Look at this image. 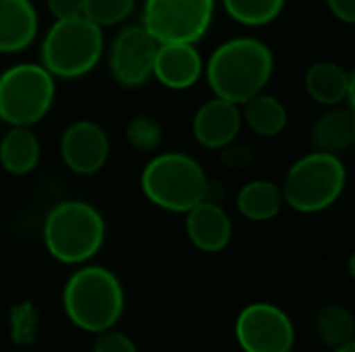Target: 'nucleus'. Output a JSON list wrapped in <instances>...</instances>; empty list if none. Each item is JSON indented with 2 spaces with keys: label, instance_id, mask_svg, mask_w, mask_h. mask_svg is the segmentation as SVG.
Here are the masks:
<instances>
[{
  "label": "nucleus",
  "instance_id": "obj_1",
  "mask_svg": "<svg viewBox=\"0 0 355 352\" xmlns=\"http://www.w3.org/2000/svg\"><path fill=\"white\" fill-rule=\"evenodd\" d=\"M204 75L214 98L241 108L258 93H264L275 75V54L262 39L231 37L210 54Z\"/></svg>",
  "mask_w": 355,
  "mask_h": 352
},
{
  "label": "nucleus",
  "instance_id": "obj_2",
  "mask_svg": "<svg viewBox=\"0 0 355 352\" xmlns=\"http://www.w3.org/2000/svg\"><path fill=\"white\" fill-rule=\"evenodd\" d=\"M67 319L87 334L114 330L125 313V288L119 276L104 266H79L62 288Z\"/></svg>",
  "mask_w": 355,
  "mask_h": 352
},
{
  "label": "nucleus",
  "instance_id": "obj_3",
  "mask_svg": "<svg viewBox=\"0 0 355 352\" xmlns=\"http://www.w3.org/2000/svg\"><path fill=\"white\" fill-rule=\"evenodd\" d=\"M44 247L64 266H85L106 241L104 216L87 201L67 199L56 203L42 228Z\"/></svg>",
  "mask_w": 355,
  "mask_h": 352
},
{
  "label": "nucleus",
  "instance_id": "obj_4",
  "mask_svg": "<svg viewBox=\"0 0 355 352\" xmlns=\"http://www.w3.org/2000/svg\"><path fill=\"white\" fill-rule=\"evenodd\" d=\"M146 199L173 214H187L210 199V180L202 164L183 151L154 156L141 172Z\"/></svg>",
  "mask_w": 355,
  "mask_h": 352
},
{
  "label": "nucleus",
  "instance_id": "obj_5",
  "mask_svg": "<svg viewBox=\"0 0 355 352\" xmlns=\"http://www.w3.org/2000/svg\"><path fill=\"white\" fill-rule=\"evenodd\" d=\"M104 33L85 17L54 21L40 46V64L56 79H81L102 60Z\"/></svg>",
  "mask_w": 355,
  "mask_h": 352
},
{
  "label": "nucleus",
  "instance_id": "obj_6",
  "mask_svg": "<svg viewBox=\"0 0 355 352\" xmlns=\"http://www.w3.org/2000/svg\"><path fill=\"white\" fill-rule=\"evenodd\" d=\"M347 187V168L339 156L310 151L285 174L281 185L285 203L300 214H318L335 205Z\"/></svg>",
  "mask_w": 355,
  "mask_h": 352
},
{
  "label": "nucleus",
  "instance_id": "obj_7",
  "mask_svg": "<svg viewBox=\"0 0 355 352\" xmlns=\"http://www.w3.org/2000/svg\"><path fill=\"white\" fill-rule=\"evenodd\" d=\"M54 77L35 62L12 64L0 73V120L8 127L31 129L52 108Z\"/></svg>",
  "mask_w": 355,
  "mask_h": 352
},
{
  "label": "nucleus",
  "instance_id": "obj_8",
  "mask_svg": "<svg viewBox=\"0 0 355 352\" xmlns=\"http://www.w3.org/2000/svg\"><path fill=\"white\" fill-rule=\"evenodd\" d=\"M216 0H144L141 27L156 44L196 46L210 29Z\"/></svg>",
  "mask_w": 355,
  "mask_h": 352
},
{
  "label": "nucleus",
  "instance_id": "obj_9",
  "mask_svg": "<svg viewBox=\"0 0 355 352\" xmlns=\"http://www.w3.org/2000/svg\"><path fill=\"white\" fill-rule=\"evenodd\" d=\"M235 340L243 352H291L295 346V326L287 311L258 301L239 311Z\"/></svg>",
  "mask_w": 355,
  "mask_h": 352
},
{
  "label": "nucleus",
  "instance_id": "obj_10",
  "mask_svg": "<svg viewBox=\"0 0 355 352\" xmlns=\"http://www.w3.org/2000/svg\"><path fill=\"white\" fill-rule=\"evenodd\" d=\"M156 39L141 27L129 25L116 33L108 50V68L121 87H141L152 79Z\"/></svg>",
  "mask_w": 355,
  "mask_h": 352
},
{
  "label": "nucleus",
  "instance_id": "obj_11",
  "mask_svg": "<svg viewBox=\"0 0 355 352\" xmlns=\"http://www.w3.org/2000/svg\"><path fill=\"white\" fill-rule=\"evenodd\" d=\"M60 156L73 174L92 176L100 172L110 158L108 133L94 120H77L69 124L60 137Z\"/></svg>",
  "mask_w": 355,
  "mask_h": 352
},
{
  "label": "nucleus",
  "instance_id": "obj_12",
  "mask_svg": "<svg viewBox=\"0 0 355 352\" xmlns=\"http://www.w3.org/2000/svg\"><path fill=\"white\" fill-rule=\"evenodd\" d=\"M152 77L166 89H189L204 77V58L191 44H158Z\"/></svg>",
  "mask_w": 355,
  "mask_h": 352
},
{
  "label": "nucleus",
  "instance_id": "obj_13",
  "mask_svg": "<svg viewBox=\"0 0 355 352\" xmlns=\"http://www.w3.org/2000/svg\"><path fill=\"white\" fill-rule=\"evenodd\" d=\"M191 127H193V137L202 147L220 151L229 143L237 141L241 133L243 127L241 108L231 102L212 98L196 110Z\"/></svg>",
  "mask_w": 355,
  "mask_h": 352
},
{
  "label": "nucleus",
  "instance_id": "obj_14",
  "mask_svg": "<svg viewBox=\"0 0 355 352\" xmlns=\"http://www.w3.org/2000/svg\"><path fill=\"white\" fill-rule=\"evenodd\" d=\"M189 243L202 253H220L233 239V222L223 205L208 199L185 214Z\"/></svg>",
  "mask_w": 355,
  "mask_h": 352
},
{
  "label": "nucleus",
  "instance_id": "obj_15",
  "mask_svg": "<svg viewBox=\"0 0 355 352\" xmlns=\"http://www.w3.org/2000/svg\"><path fill=\"white\" fill-rule=\"evenodd\" d=\"M304 85L308 95L320 106L337 108L341 104H347L349 108H354V75L333 60L314 62L306 71Z\"/></svg>",
  "mask_w": 355,
  "mask_h": 352
},
{
  "label": "nucleus",
  "instance_id": "obj_16",
  "mask_svg": "<svg viewBox=\"0 0 355 352\" xmlns=\"http://www.w3.org/2000/svg\"><path fill=\"white\" fill-rule=\"evenodd\" d=\"M40 17L31 0H0V54H17L33 44Z\"/></svg>",
  "mask_w": 355,
  "mask_h": 352
},
{
  "label": "nucleus",
  "instance_id": "obj_17",
  "mask_svg": "<svg viewBox=\"0 0 355 352\" xmlns=\"http://www.w3.org/2000/svg\"><path fill=\"white\" fill-rule=\"evenodd\" d=\"M310 141L314 151L339 156L355 143V112L349 106H337L320 114L312 129Z\"/></svg>",
  "mask_w": 355,
  "mask_h": 352
},
{
  "label": "nucleus",
  "instance_id": "obj_18",
  "mask_svg": "<svg viewBox=\"0 0 355 352\" xmlns=\"http://www.w3.org/2000/svg\"><path fill=\"white\" fill-rule=\"evenodd\" d=\"M235 205L237 212L250 222H270L281 214L285 199L281 185L266 178H256L239 189Z\"/></svg>",
  "mask_w": 355,
  "mask_h": 352
},
{
  "label": "nucleus",
  "instance_id": "obj_19",
  "mask_svg": "<svg viewBox=\"0 0 355 352\" xmlns=\"http://www.w3.org/2000/svg\"><path fill=\"white\" fill-rule=\"evenodd\" d=\"M42 158L40 139L31 129L10 127V131L0 139V166L15 176H25L33 172Z\"/></svg>",
  "mask_w": 355,
  "mask_h": 352
},
{
  "label": "nucleus",
  "instance_id": "obj_20",
  "mask_svg": "<svg viewBox=\"0 0 355 352\" xmlns=\"http://www.w3.org/2000/svg\"><path fill=\"white\" fill-rule=\"evenodd\" d=\"M241 118L260 137H277L289 122L285 104L270 93H258L245 102L241 106Z\"/></svg>",
  "mask_w": 355,
  "mask_h": 352
},
{
  "label": "nucleus",
  "instance_id": "obj_21",
  "mask_svg": "<svg viewBox=\"0 0 355 352\" xmlns=\"http://www.w3.org/2000/svg\"><path fill=\"white\" fill-rule=\"evenodd\" d=\"M314 330L318 340H322L327 346L339 349L343 344L355 342V322L349 309L343 305H327L316 313Z\"/></svg>",
  "mask_w": 355,
  "mask_h": 352
},
{
  "label": "nucleus",
  "instance_id": "obj_22",
  "mask_svg": "<svg viewBox=\"0 0 355 352\" xmlns=\"http://www.w3.org/2000/svg\"><path fill=\"white\" fill-rule=\"evenodd\" d=\"M287 0H223L225 12L245 27H264L279 19Z\"/></svg>",
  "mask_w": 355,
  "mask_h": 352
},
{
  "label": "nucleus",
  "instance_id": "obj_23",
  "mask_svg": "<svg viewBox=\"0 0 355 352\" xmlns=\"http://www.w3.org/2000/svg\"><path fill=\"white\" fill-rule=\"evenodd\" d=\"M135 4L137 0H83L81 17H85L100 29L114 27L135 10Z\"/></svg>",
  "mask_w": 355,
  "mask_h": 352
},
{
  "label": "nucleus",
  "instance_id": "obj_24",
  "mask_svg": "<svg viewBox=\"0 0 355 352\" xmlns=\"http://www.w3.org/2000/svg\"><path fill=\"white\" fill-rule=\"evenodd\" d=\"M127 143L141 154H152L162 143V127L150 114H137L127 122L125 129Z\"/></svg>",
  "mask_w": 355,
  "mask_h": 352
},
{
  "label": "nucleus",
  "instance_id": "obj_25",
  "mask_svg": "<svg viewBox=\"0 0 355 352\" xmlns=\"http://www.w3.org/2000/svg\"><path fill=\"white\" fill-rule=\"evenodd\" d=\"M92 352H137V346L127 334L119 330H108L96 336Z\"/></svg>",
  "mask_w": 355,
  "mask_h": 352
},
{
  "label": "nucleus",
  "instance_id": "obj_26",
  "mask_svg": "<svg viewBox=\"0 0 355 352\" xmlns=\"http://www.w3.org/2000/svg\"><path fill=\"white\" fill-rule=\"evenodd\" d=\"M220 160L225 166L233 168V170H239V168H248L252 162H254V151L248 143H241V141H233L229 143L227 147L220 149Z\"/></svg>",
  "mask_w": 355,
  "mask_h": 352
},
{
  "label": "nucleus",
  "instance_id": "obj_27",
  "mask_svg": "<svg viewBox=\"0 0 355 352\" xmlns=\"http://www.w3.org/2000/svg\"><path fill=\"white\" fill-rule=\"evenodd\" d=\"M46 6L54 21L81 17L83 12V0H46Z\"/></svg>",
  "mask_w": 355,
  "mask_h": 352
},
{
  "label": "nucleus",
  "instance_id": "obj_28",
  "mask_svg": "<svg viewBox=\"0 0 355 352\" xmlns=\"http://www.w3.org/2000/svg\"><path fill=\"white\" fill-rule=\"evenodd\" d=\"M327 6L341 23L352 25L355 21V0H327Z\"/></svg>",
  "mask_w": 355,
  "mask_h": 352
},
{
  "label": "nucleus",
  "instance_id": "obj_29",
  "mask_svg": "<svg viewBox=\"0 0 355 352\" xmlns=\"http://www.w3.org/2000/svg\"><path fill=\"white\" fill-rule=\"evenodd\" d=\"M335 352H355V342H349V344H343V346L335 349Z\"/></svg>",
  "mask_w": 355,
  "mask_h": 352
}]
</instances>
